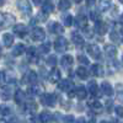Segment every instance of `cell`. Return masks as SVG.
I'll return each mask as SVG.
<instances>
[{"label": "cell", "instance_id": "1", "mask_svg": "<svg viewBox=\"0 0 123 123\" xmlns=\"http://www.w3.org/2000/svg\"><path fill=\"white\" fill-rule=\"evenodd\" d=\"M15 22V17L10 14H3L0 12V28H5V27H9L11 26L12 24Z\"/></svg>", "mask_w": 123, "mask_h": 123}, {"label": "cell", "instance_id": "2", "mask_svg": "<svg viewBox=\"0 0 123 123\" xmlns=\"http://www.w3.org/2000/svg\"><path fill=\"white\" fill-rule=\"evenodd\" d=\"M41 104L44 105V106H55L57 104V97L55 95H52V94H44L41 96Z\"/></svg>", "mask_w": 123, "mask_h": 123}, {"label": "cell", "instance_id": "3", "mask_svg": "<svg viewBox=\"0 0 123 123\" xmlns=\"http://www.w3.org/2000/svg\"><path fill=\"white\" fill-rule=\"evenodd\" d=\"M17 7L18 10L25 15H30L32 12V7H31V4L27 1V0H17Z\"/></svg>", "mask_w": 123, "mask_h": 123}, {"label": "cell", "instance_id": "4", "mask_svg": "<svg viewBox=\"0 0 123 123\" xmlns=\"http://www.w3.org/2000/svg\"><path fill=\"white\" fill-rule=\"evenodd\" d=\"M54 48H55L57 52H59V53L64 52V50L68 49V41H67L64 37L57 38V41L54 42Z\"/></svg>", "mask_w": 123, "mask_h": 123}, {"label": "cell", "instance_id": "5", "mask_svg": "<svg viewBox=\"0 0 123 123\" xmlns=\"http://www.w3.org/2000/svg\"><path fill=\"white\" fill-rule=\"evenodd\" d=\"M31 37H32L33 41H43L46 37V32L43 28L41 27H35L31 32Z\"/></svg>", "mask_w": 123, "mask_h": 123}, {"label": "cell", "instance_id": "6", "mask_svg": "<svg viewBox=\"0 0 123 123\" xmlns=\"http://www.w3.org/2000/svg\"><path fill=\"white\" fill-rule=\"evenodd\" d=\"M48 30L52 33H55V35H62L63 31H64V28L62 27V25H59L58 22H50L48 25Z\"/></svg>", "mask_w": 123, "mask_h": 123}, {"label": "cell", "instance_id": "7", "mask_svg": "<svg viewBox=\"0 0 123 123\" xmlns=\"http://www.w3.org/2000/svg\"><path fill=\"white\" fill-rule=\"evenodd\" d=\"M87 52H89V54L92 58H95V59L100 58V54H101V50H100V48L96 44H90L87 47Z\"/></svg>", "mask_w": 123, "mask_h": 123}, {"label": "cell", "instance_id": "8", "mask_svg": "<svg viewBox=\"0 0 123 123\" xmlns=\"http://www.w3.org/2000/svg\"><path fill=\"white\" fill-rule=\"evenodd\" d=\"M95 31L101 35V36H104L106 32H107V25L105 22H102V21H96V26H95Z\"/></svg>", "mask_w": 123, "mask_h": 123}, {"label": "cell", "instance_id": "9", "mask_svg": "<svg viewBox=\"0 0 123 123\" xmlns=\"http://www.w3.org/2000/svg\"><path fill=\"white\" fill-rule=\"evenodd\" d=\"M71 41L76 46H83L84 44V37L79 32H71Z\"/></svg>", "mask_w": 123, "mask_h": 123}, {"label": "cell", "instance_id": "10", "mask_svg": "<svg viewBox=\"0 0 123 123\" xmlns=\"http://www.w3.org/2000/svg\"><path fill=\"white\" fill-rule=\"evenodd\" d=\"M105 53L110 58H115L117 55V48L112 44H107V46H105Z\"/></svg>", "mask_w": 123, "mask_h": 123}, {"label": "cell", "instance_id": "11", "mask_svg": "<svg viewBox=\"0 0 123 123\" xmlns=\"http://www.w3.org/2000/svg\"><path fill=\"white\" fill-rule=\"evenodd\" d=\"M14 32L20 37H24V36L27 35V27L25 25H16L14 27Z\"/></svg>", "mask_w": 123, "mask_h": 123}, {"label": "cell", "instance_id": "12", "mask_svg": "<svg viewBox=\"0 0 123 123\" xmlns=\"http://www.w3.org/2000/svg\"><path fill=\"white\" fill-rule=\"evenodd\" d=\"M54 10V6H53V3L50 1V0H46V1L43 3V5H42V12H44V14H50Z\"/></svg>", "mask_w": 123, "mask_h": 123}, {"label": "cell", "instance_id": "13", "mask_svg": "<svg viewBox=\"0 0 123 123\" xmlns=\"http://www.w3.org/2000/svg\"><path fill=\"white\" fill-rule=\"evenodd\" d=\"M89 106L91 107V110L96 112V113H100V112L102 111V105H101V102L97 101V100H92L89 102Z\"/></svg>", "mask_w": 123, "mask_h": 123}, {"label": "cell", "instance_id": "14", "mask_svg": "<svg viewBox=\"0 0 123 123\" xmlns=\"http://www.w3.org/2000/svg\"><path fill=\"white\" fill-rule=\"evenodd\" d=\"M75 22H76V26L80 27V28H86V27H87V18H86L84 15L76 16Z\"/></svg>", "mask_w": 123, "mask_h": 123}, {"label": "cell", "instance_id": "15", "mask_svg": "<svg viewBox=\"0 0 123 123\" xmlns=\"http://www.w3.org/2000/svg\"><path fill=\"white\" fill-rule=\"evenodd\" d=\"M75 96H78L80 100L86 98V96H87V91H86V89H85L83 85L79 86V87H76V89H75Z\"/></svg>", "mask_w": 123, "mask_h": 123}, {"label": "cell", "instance_id": "16", "mask_svg": "<svg viewBox=\"0 0 123 123\" xmlns=\"http://www.w3.org/2000/svg\"><path fill=\"white\" fill-rule=\"evenodd\" d=\"M25 97H26L25 96V92L22 90H17L15 92V96H14L16 104H18V105H22L24 104V102H25Z\"/></svg>", "mask_w": 123, "mask_h": 123}, {"label": "cell", "instance_id": "17", "mask_svg": "<svg viewBox=\"0 0 123 123\" xmlns=\"http://www.w3.org/2000/svg\"><path fill=\"white\" fill-rule=\"evenodd\" d=\"M91 74L94 76H102L104 69H102V67L98 65V64H94V65H91Z\"/></svg>", "mask_w": 123, "mask_h": 123}, {"label": "cell", "instance_id": "18", "mask_svg": "<svg viewBox=\"0 0 123 123\" xmlns=\"http://www.w3.org/2000/svg\"><path fill=\"white\" fill-rule=\"evenodd\" d=\"M112 1L111 0H98V9L100 11H107V10L111 7Z\"/></svg>", "mask_w": 123, "mask_h": 123}, {"label": "cell", "instance_id": "19", "mask_svg": "<svg viewBox=\"0 0 123 123\" xmlns=\"http://www.w3.org/2000/svg\"><path fill=\"white\" fill-rule=\"evenodd\" d=\"M101 90H102V92H104L106 96H111L112 92H113V90H112V86L110 85V83H107V81H104V83H102Z\"/></svg>", "mask_w": 123, "mask_h": 123}, {"label": "cell", "instance_id": "20", "mask_svg": "<svg viewBox=\"0 0 123 123\" xmlns=\"http://www.w3.org/2000/svg\"><path fill=\"white\" fill-rule=\"evenodd\" d=\"M39 122L41 123H50L52 122V115L47 111H43L42 113L39 115Z\"/></svg>", "mask_w": 123, "mask_h": 123}, {"label": "cell", "instance_id": "21", "mask_svg": "<svg viewBox=\"0 0 123 123\" xmlns=\"http://www.w3.org/2000/svg\"><path fill=\"white\" fill-rule=\"evenodd\" d=\"M71 87H73V83L70 80H62L59 83V89L63 91H69L71 90Z\"/></svg>", "mask_w": 123, "mask_h": 123}, {"label": "cell", "instance_id": "22", "mask_svg": "<svg viewBox=\"0 0 123 123\" xmlns=\"http://www.w3.org/2000/svg\"><path fill=\"white\" fill-rule=\"evenodd\" d=\"M3 43L5 47H11L12 43H14V37L11 33H5L3 36Z\"/></svg>", "mask_w": 123, "mask_h": 123}, {"label": "cell", "instance_id": "23", "mask_svg": "<svg viewBox=\"0 0 123 123\" xmlns=\"http://www.w3.org/2000/svg\"><path fill=\"white\" fill-rule=\"evenodd\" d=\"M73 62H74V59H73L71 55H64V57H62L60 63H62V65H63L64 68H69V67H71Z\"/></svg>", "mask_w": 123, "mask_h": 123}, {"label": "cell", "instance_id": "24", "mask_svg": "<svg viewBox=\"0 0 123 123\" xmlns=\"http://www.w3.org/2000/svg\"><path fill=\"white\" fill-rule=\"evenodd\" d=\"M27 94H28L31 97L39 96V94H41V89H39V86H37V85L30 86V87H28V90H27Z\"/></svg>", "mask_w": 123, "mask_h": 123}, {"label": "cell", "instance_id": "25", "mask_svg": "<svg viewBox=\"0 0 123 123\" xmlns=\"http://www.w3.org/2000/svg\"><path fill=\"white\" fill-rule=\"evenodd\" d=\"M24 52H25V46H24V44H16V46L12 48V55H14V57L21 55Z\"/></svg>", "mask_w": 123, "mask_h": 123}, {"label": "cell", "instance_id": "26", "mask_svg": "<svg viewBox=\"0 0 123 123\" xmlns=\"http://www.w3.org/2000/svg\"><path fill=\"white\" fill-rule=\"evenodd\" d=\"M89 91H90V94L92 96H96L97 95V91H98V86L96 84V81L95 80H92L89 83Z\"/></svg>", "mask_w": 123, "mask_h": 123}, {"label": "cell", "instance_id": "27", "mask_svg": "<svg viewBox=\"0 0 123 123\" xmlns=\"http://www.w3.org/2000/svg\"><path fill=\"white\" fill-rule=\"evenodd\" d=\"M27 55H28V58H30V60H32V62H37V59H38V55H37V50H36V48H28V50H27Z\"/></svg>", "mask_w": 123, "mask_h": 123}, {"label": "cell", "instance_id": "28", "mask_svg": "<svg viewBox=\"0 0 123 123\" xmlns=\"http://www.w3.org/2000/svg\"><path fill=\"white\" fill-rule=\"evenodd\" d=\"M49 76H50L49 79H50V81H52V83H57V81L60 80V71H59L58 69H53Z\"/></svg>", "mask_w": 123, "mask_h": 123}, {"label": "cell", "instance_id": "29", "mask_svg": "<svg viewBox=\"0 0 123 123\" xmlns=\"http://www.w3.org/2000/svg\"><path fill=\"white\" fill-rule=\"evenodd\" d=\"M58 6H59V9L62 10V11H65V10L70 9L71 3H70V0H59Z\"/></svg>", "mask_w": 123, "mask_h": 123}, {"label": "cell", "instance_id": "30", "mask_svg": "<svg viewBox=\"0 0 123 123\" xmlns=\"http://www.w3.org/2000/svg\"><path fill=\"white\" fill-rule=\"evenodd\" d=\"M76 74H78V76H79L80 79H87V70H86L84 67H80V68H78V70H76Z\"/></svg>", "mask_w": 123, "mask_h": 123}, {"label": "cell", "instance_id": "31", "mask_svg": "<svg viewBox=\"0 0 123 123\" xmlns=\"http://www.w3.org/2000/svg\"><path fill=\"white\" fill-rule=\"evenodd\" d=\"M27 81H30V83H36L37 81V74H36V71L33 70H31L27 73Z\"/></svg>", "mask_w": 123, "mask_h": 123}, {"label": "cell", "instance_id": "32", "mask_svg": "<svg viewBox=\"0 0 123 123\" xmlns=\"http://www.w3.org/2000/svg\"><path fill=\"white\" fill-rule=\"evenodd\" d=\"M63 20H64V25H65L67 27H69V26L73 25V16H71V15H65Z\"/></svg>", "mask_w": 123, "mask_h": 123}, {"label": "cell", "instance_id": "33", "mask_svg": "<svg viewBox=\"0 0 123 123\" xmlns=\"http://www.w3.org/2000/svg\"><path fill=\"white\" fill-rule=\"evenodd\" d=\"M47 64H48L49 67H55V64H57V58H55L54 55L48 57V58H47Z\"/></svg>", "mask_w": 123, "mask_h": 123}, {"label": "cell", "instance_id": "34", "mask_svg": "<svg viewBox=\"0 0 123 123\" xmlns=\"http://www.w3.org/2000/svg\"><path fill=\"white\" fill-rule=\"evenodd\" d=\"M10 112H11V110H10L7 106H0V115L7 116V115H10Z\"/></svg>", "mask_w": 123, "mask_h": 123}, {"label": "cell", "instance_id": "35", "mask_svg": "<svg viewBox=\"0 0 123 123\" xmlns=\"http://www.w3.org/2000/svg\"><path fill=\"white\" fill-rule=\"evenodd\" d=\"M49 49H50V43H48V42H46L41 46V52L42 53H48Z\"/></svg>", "mask_w": 123, "mask_h": 123}, {"label": "cell", "instance_id": "36", "mask_svg": "<svg viewBox=\"0 0 123 123\" xmlns=\"http://www.w3.org/2000/svg\"><path fill=\"white\" fill-rule=\"evenodd\" d=\"M78 60H79L80 64H84V65H87V64L90 63L89 59H87L86 57H84V55H79V57H78Z\"/></svg>", "mask_w": 123, "mask_h": 123}, {"label": "cell", "instance_id": "37", "mask_svg": "<svg viewBox=\"0 0 123 123\" xmlns=\"http://www.w3.org/2000/svg\"><path fill=\"white\" fill-rule=\"evenodd\" d=\"M26 107H27V110H28V111H33V112L37 110V106H36L35 102H28Z\"/></svg>", "mask_w": 123, "mask_h": 123}, {"label": "cell", "instance_id": "38", "mask_svg": "<svg viewBox=\"0 0 123 123\" xmlns=\"http://www.w3.org/2000/svg\"><path fill=\"white\" fill-rule=\"evenodd\" d=\"M90 17H91V20H94V21H98V12L97 11H91Z\"/></svg>", "mask_w": 123, "mask_h": 123}, {"label": "cell", "instance_id": "39", "mask_svg": "<svg viewBox=\"0 0 123 123\" xmlns=\"http://www.w3.org/2000/svg\"><path fill=\"white\" fill-rule=\"evenodd\" d=\"M111 39L113 41V42H118V41H119V38H118V33L115 32V31H112V32H111Z\"/></svg>", "mask_w": 123, "mask_h": 123}, {"label": "cell", "instance_id": "40", "mask_svg": "<svg viewBox=\"0 0 123 123\" xmlns=\"http://www.w3.org/2000/svg\"><path fill=\"white\" fill-rule=\"evenodd\" d=\"M116 113L118 117H123V107L122 106H117L116 107Z\"/></svg>", "mask_w": 123, "mask_h": 123}, {"label": "cell", "instance_id": "41", "mask_svg": "<svg viewBox=\"0 0 123 123\" xmlns=\"http://www.w3.org/2000/svg\"><path fill=\"white\" fill-rule=\"evenodd\" d=\"M64 122L65 123H74V117L73 116H65L64 117Z\"/></svg>", "mask_w": 123, "mask_h": 123}, {"label": "cell", "instance_id": "42", "mask_svg": "<svg viewBox=\"0 0 123 123\" xmlns=\"http://www.w3.org/2000/svg\"><path fill=\"white\" fill-rule=\"evenodd\" d=\"M117 100L121 102V104H123V91H119L117 94Z\"/></svg>", "mask_w": 123, "mask_h": 123}, {"label": "cell", "instance_id": "43", "mask_svg": "<svg viewBox=\"0 0 123 123\" xmlns=\"http://www.w3.org/2000/svg\"><path fill=\"white\" fill-rule=\"evenodd\" d=\"M76 123H86V121H85V118H84V117H80V118L76 121Z\"/></svg>", "mask_w": 123, "mask_h": 123}, {"label": "cell", "instance_id": "44", "mask_svg": "<svg viewBox=\"0 0 123 123\" xmlns=\"http://www.w3.org/2000/svg\"><path fill=\"white\" fill-rule=\"evenodd\" d=\"M86 3H87V5H94L95 0H86Z\"/></svg>", "mask_w": 123, "mask_h": 123}, {"label": "cell", "instance_id": "45", "mask_svg": "<svg viewBox=\"0 0 123 123\" xmlns=\"http://www.w3.org/2000/svg\"><path fill=\"white\" fill-rule=\"evenodd\" d=\"M32 1H33L35 5H39L41 3H42V0H32Z\"/></svg>", "mask_w": 123, "mask_h": 123}, {"label": "cell", "instance_id": "46", "mask_svg": "<svg viewBox=\"0 0 123 123\" xmlns=\"http://www.w3.org/2000/svg\"><path fill=\"white\" fill-rule=\"evenodd\" d=\"M0 123H7L5 119H3V118H0Z\"/></svg>", "mask_w": 123, "mask_h": 123}, {"label": "cell", "instance_id": "47", "mask_svg": "<svg viewBox=\"0 0 123 123\" xmlns=\"http://www.w3.org/2000/svg\"><path fill=\"white\" fill-rule=\"evenodd\" d=\"M3 4H4V0H0V6H1Z\"/></svg>", "mask_w": 123, "mask_h": 123}, {"label": "cell", "instance_id": "48", "mask_svg": "<svg viewBox=\"0 0 123 123\" xmlns=\"http://www.w3.org/2000/svg\"><path fill=\"white\" fill-rule=\"evenodd\" d=\"M89 123H96V122H95V119H91V121H90Z\"/></svg>", "mask_w": 123, "mask_h": 123}, {"label": "cell", "instance_id": "49", "mask_svg": "<svg viewBox=\"0 0 123 123\" xmlns=\"http://www.w3.org/2000/svg\"><path fill=\"white\" fill-rule=\"evenodd\" d=\"M121 21L123 22V14H122V16H121Z\"/></svg>", "mask_w": 123, "mask_h": 123}, {"label": "cell", "instance_id": "50", "mask_svg": "<svg viewBox=\"0 0 123 123\" xmlns=\"http://www.w3.org/2000/svg\"><path fill=\"white\" fill-rule=\"evenodd\" d=\"M121 33H122V37H123V27H122V30H121Z\"/></svg>", "mask_w": 123, "mask_h": 123}, {"label": "cell", "instance_id": "51", "mask_svg": "<svg viewBox=\"0 0 123 123\" xmlns=\"http://www.w3.org/2000/svg\"><path fill=\"white\" fill-rule=\"evenodd\" d=\"M74 1H75V3H80V1H81V0H74Z\"/></svg>", "mask_w": 123, "mask_h": 123}, {"label": "cell", "instance_id": "52", "mask_svg": "<svg viewBox=\"0 0 123 123\" xmlns=\"http://www.w3.org/2000/svg\"><path fill=\"white\" fill-rule=\"evenodd\" d=\"M101 123H108V122H106V121H102Z\"/></svg>", "mask_w": 123, "mask_h": 123}, {"label": "cell", "instance_id": "53", "mask_svg": "<svg viewBox=\"0 0 123 123\" xmlns=\"http://www.w3.org/2000/svg\"><path fill=\"white\" fill-rule=\"evenodd\" d=\"M1 50H3V49H1V47H0V54H1Z\"/></svg>", "mask_w": 123, "mask_h": 123}, {"label": "cell", "instance_id": "54", "mask_svg": "<svg viewBox=\"0 0 123 123\" xmlns=\"http://www.w3.org/2000/svg\"><path fill=\"white\" fill-rule=\"evenodd\" d=\"M26 123H33V122H26Z\"/></svg>", "mask_w": 123, "mask_h": 123}, {"label": "cell", "instance_id": "55", "mask_svg": "<svg viewBox=\"0 0 123 123\" xmlns=\"http://www.w3.org/2000/svg\"><path fill=\"white\" fill-rule=\"evenodd\" d=\"M119 1H121V3H123V0H119Z\"/></svg>", "mask_w": 123, "mask_h": 123}, {"label": "cell", "instance_id": "56", "mask_svg": "<svg viewBox=\"0 0 123 123\" xmlns=\"http://www.w3.org/2000/svg\"><path fill=\"white\" fill-rule=\"evenodd\" d=\"M11 123H12V122H11ZM14 123H16V122H15V121H14Z\"/></svg>", "mask_w": 123, "mask_h": 123}, {"label": "cell", "instance_id": "57", "mask_svg": "<svg viewBox=\"0 0 123 123\" xmlns=\"http://www.w3.org/2000/svg\"><path fill=\"white\" fill-rule=\"evenodd\" d=\"M0 76H1V73H0Z\"/></svg>", "mask_w": 123, "mask_h": 123}, {"label": "cell", "instance_id": "58", "mask_svg": "<svg viewBox=\"0 0 123 123\" xmlns=\"http://www.w3.org/2000/svg\"><path fill=\"white\" fill-rule=\"evenodd\" d=\"M122 60H123V57H122Z\"/></svg>", "mask_w": 123, "mask_h": 123}]
</instances>
